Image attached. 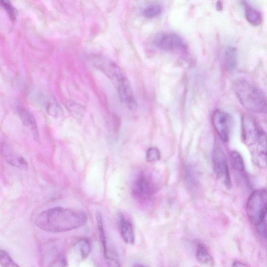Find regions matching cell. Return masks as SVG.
Wrapping results in <instances>:
<instances>
[{"label": "cell", "mask_w": 267, "mask_h": 267, "mask_svg": "<svg viewBox=\"0 0 267 267\" xmlns=\"http://www.w3.org/2000/svg\"><path fill=\"white\" fill-rule=\"evenodd\" d=\"M79 246L80 256L82 260L86 259L89 255L91 251V247L89 241L86 240H81L78 242Z\"/></svg>", "instance_id": "obj_23"}, {"label": "cell", "mask_w": 267, "mask_h": 267, "mask_svg": "<svg viewBox=\"0 0 267 267\" xmlns=\"http://www.w3.org/2000/svg\"><path fill=\"white\" fill-rule=\"evenodd\" d=\"M256 147L252 153V160L254 163L261 169L267 167V135L262 132Z\"/></svg>", "instance_id": "obj_10"}, {"label": "cell", "mask_w": 267, "mask_h": 267, "mask_svg": "<svg viewBox=\"0 0 267 267\" xmlns=\"http://www.w3.org/2000/svg\"><path fill=\"white\" fill-rule=\"evenodd\" d=\"M163 11V8L162 5L159 4H153L146 7L142 13L145 18L153 19L160 16Z\"/></svg>", "instance_id": "obj_17"}, {"label": "cell", "mask_w": 267, "mask_h": 267, "mask_svg": "<svg viewBox=\"0 0 267 267\" xmlns=\"http://www.w3.org/2000/svg\"><path fill=\"white\" fill-rule=\"evenodd\" d=\"M212 123L220 138L225 143H227L229 140L232 124L231 115L227 112L216 110L213 114Z\"/></svg>", "instance_id": "obj_9"}, {"label": "cell", "mask_w": 267, "mask_h": 267, "mask_svg": "<svg viewBox=\"0 0 267 267\" xmlns=\"http://www.w3.org/2000/svg\"><path fill=\"white\" fill-rule=\"evenodd\" d=\"M2 6L4 8V9L7 12L8 16L12 21H14L16 19V11L15 8L11 5L10 2L2 0L1 1Z\"/></svg>", "instance_id": "obj_25"}, {"label": "cell", "mask_w": 267, "mask_h": 267, "mask_svg": "<svg viewBox=\"0 0 267 267\" xmlns=\"http://www.w3.org/2000/svg\"><path fill=\"white\" fill-rule=\"evenodd\" d=\"M157 186L151 176L145 172L138 175L132 187L134 198L140 203H147L152 200L156 194Z\"/></svg>", "instance_id": "obj_5"}, {"label": "cell", "mask_w": 267, "mask_h": 267, "mask_svg": "<svg viewBox=\"0 0 267 267\" xmlns=\"http://www.w3.org/2000/svg\"><path fill=\"white\" fill-rule=\"evenodd\" d=\"M103 68L114 83L121 102L130 110L136 109L137 103L126 74L118 65L112 61H107Z\"/></svg>", "instance_id": "obj_3"}, {"label": "cell", "mask_w": 267, "mask_h": 267, "mask_svg": "<svg viewBox=\"0 0 267 267\" xmlns=\"http://www.w3.org/2000/svg\"><path fill=\"white\" fill-rule=\"evenodd\" d=\"M154 44L163 50L182 51L187 49L186 41L176 33L164 32L159 34L154 40Z\"/></svg>", "instance_id": "obj_8"}, {"label": "cell", "mask_w": 267, "mask_h": 267, "mask_svg": "<svg viewBox=\"0 0 267 267\" xmlns=\"http://www.w3.org/2000/svg\"><path fill=\"white\" fill-rule=\"evenodd\" d=\"M224 63L225 69L227 71H231L236 68L237 63V53L236 48L229 47L225 50Z\"/></svg>", "instance_id": "obj_14"}, {"label": "cell", "mask_w": 267, "mask_h": 267, "mask_svg": "<svg viewBox=\"0 0 267 267\" xmlns=\"http://www.w3.org/2000/svg\"><path fill=\"white\" fill-rule=\"evenodd\" d=\"M196 256L197 260L200 263L210 266H214V262L212 257L202 243H199L197 246Z\"/></svg>", "instance_id": "obj_15"}, {"label": "cell", "mask_w": 267, "mask_h": 267, "mask_svg": "<svg viewBox=\"0 0 267 267\" xmlns=\"http://www.w3.org/2000/svg\"><path fill=\"white\" fill-rule=\"evenodd\" d=\"M0 264L2 267H20L4 250L0 251Z\"/></svg>", "instance_id": "obj_21"}, {"label": "cell", "mask_w": 267, "mask_h": 267, "mask_svg": "<svg viewBox=\"0 0 267 267\" xmlns=\"http://www.w3.org/2000/svg\"><path fill=\"white\" fill-rule=\"evenodd\" d=\"M47 110L50 115L53 116H60L62 114V111L59 106L53 102L48 104Z\"/></svg>", "instance_id": "obj_24"}, {"label": "cell", "mask_w": 267, "mask_h": 267, "mask_svg": "<svg viewBox=\"0 0 267 267\" xmlns=\"http://www.w3.org/2000/svg\"><path fill=\"white\" fill-rule=\"evenodd\" d=\"M160 150L155 147L149 148L146 153V160L148 162H153L160 160Z\"/></svg>", "instance_id": "obj_22"}, {"label": "cell", "mask_w": 267, "mask_h": 267, "mask_svg": "<svg viewBox=\"0 0 267 267\" xmlns=\"http://www.w3.org/2000/svg\"><path fill=\"white\" fill-rule=\"evenodd\" d=\"M97 229L99 233V236L100 240L102 241V243L103 246L104 252L106 251L107 249V240L105 235V232L104 228L103 218L101 213L98 212L96 214Z\"/></svg>", "instance_id": "obj_19"}, {"label": "cell", "mask_w": 267, "mask_h": 267, "mask_svg": "<svg viewBox=\"0 0 267 267\" xmlns=\"http://www.w3.org/2000/svg\"><path fill=\"white\" fill-rule=\"evenodd\" d=\"M2 153L6 161L11 165L20 170H27L28 163L21 155L14 151L10 147L4 146L2 148Z\"/></svg>", "instance_id": "obj_11"}, {"label": "cell", "mask_w": 267, "mask_h": 267, "mask_svg": "<svg viewBox=\"0 0 267 267\" xmlns=\"http://www.w3.org/2000/svg\"><path fill=\"white\" fill-rule=\"evenodd\" d=\"M231 267H249L246 264L240 262H236L234 263Z\"/></svg>", "instance_id": "obj_26"}, {"label": "cell", "mask_w": 267, "mask_h": 267, "mask_svg": "<svg viewBox=\"0 0 267 267\" xmlns=\"http://www.w3.org/2000/svg\"><path fill=\"white\" fill-rule=\"evenodd\" d=\"M120 229L122 238L125 243L134 245L135 243V233L130 221L123 215L120 216Z\"/></svg>", "instance_id": "obj_12"}, {"label": "cell", "mask_w": 267, "mask_h": 267, "mask_svg": "<svg viewBox=\"0 0 267 267\" xmlns=\"http://www.w3.org/2000/svg\"><path fill=\"white\" fill-rule=\"evenodd\" d=\"M133 267H146L139 264H135L133 266Z\"/></svg>", "instance_id": "obj_27"}, {"label": "cell", "mask_w": 267, "mask_h": 267, "mask_svg": "<svg viewBox=\"0 0 267 267\" xmlns=\"http://www.w3.org/2000/svg\"><path fill=\"white\" fill-rule=\"evenodd\" d=\"M87 215L81 211L55 207L40 213L35 220L36 226L50 233H61L80 228L86 224Z\"/></svg>", "instance_id": "obj_1"}, {"label": "cell", "mask_w": 267, "mask_h": 267, "mask_svg": "<svg viewBox=\"0 0 267 267\" xmlns=\"http://www.w3.org/2000/svg\"><path fill=\"white\" fill-rule=\"evenodd\" d=\"M18 113L23 124L28 128L32 133V134L35 139L39 138V132L37 122L33 116L30 112L25 108H20Z\"/></svg>", "instance_id": "obj_13"}, {"label": "cell", "mask_w": 267, "mask_h": 267, "mask_svg": "<svg viewBox=\"0 0 267 267\" xmlns=\"http://www.w3.org/2000/svg\"><path fill=\"white\" fill-rule=\"evenodd\" d=\"M233 90L240 103L247 110L256 113H267V99L260 88L244 79L233 83Z\"/></svg>", "instance_id": "obj_2"}, {"label": "cell", "mask_w": 267, "mask_h": 267, "mask_svg": "<svg viewBox=\"0 0 267 267\" xmlns=\"http://www.w3.org/2000/svg\"><path fill=\"white\" fill-rule=\"evenodd\" d=\"M260 127L253 116L244 114L241 117V136L247 147L255 145L261 134Z\"/></svg>", "instance_id": "obj_7"}, {"label": "cell", "mask_w": 267, "mask_h": 267, "mask_svg": "<svg viewBox=\"0 0 267 267\" xmlns=\"http://www.w3.org/2000/svg\"><path fill=\"white\" fill-rule=\"evenodd\" d=\"M213 164L216 178L225 187L230 189L232 187V182L227 158L222 150L218 147L214 148Z\"/></svg>", "instance_id": "obj_6"}, {"label": "cell", "mask_w": 267, "mask_h": 267, "mask_svg": "<svg viewBox=\"0 0 267 267\" xmlns=\"http://www.w3.org/2000/svg\"><path fill=\"white\" fill-rule=\"evenodd\" d=\"M230 160L233 168L238 172L244 171L245 165L243 158L240 154L236 151L231 153Z\"/></svg>", "instance_id": "obj_18"}, {"label": "cell", "mask_w": 267, "mask_h": 267, "mask_svg": "<svg viewBox=\"0 0 267 267\" xmlns=\"http://www.w3.org/2000/svg\"><path fill=\"white\" fill-rule=\"evenodd\" d=\"M246 213L248 218L257 227L265 222L267 214V190L257 189L253 192L248 199Z\"/></svg>", "instance_id": "obj_4"}, {"label": "cell", "mask_w": 267, "mask_h": 267, "mask_svg": "<svg viewBox=\"0 0 267 267\" xmlns=\"http://www.w3.org/2000/svg\"><path fill=\"white\" fill-rule=\"evenodd\" d=\"M245 5V17L247 21L253 26H258L262 22V16L260 12L248 5Z\"/></svg>", "instance_id": "obj_16"}, {"label": "cell", "mask_w": 267, "mask_h": 267, "mask_svg": "<svg viewBox=\"0 0 267 267\" xmlns=\"http://www.w3.org/2000/svg\"><path fill=\"white\" fill-rule=\"evenodd\" d=\"M104 253L108 267H121L118 255L113 250L107 248Z\"/></svg>", "instance_id": "obj_20"}]
</instances>
